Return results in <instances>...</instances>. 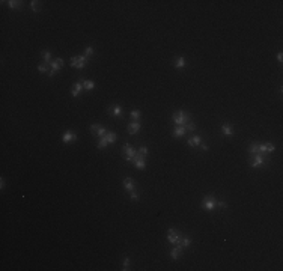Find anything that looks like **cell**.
Segmentation results:
<instances>
[{"mask_svg":"<svg viewBox=\"0 0 283 271\" xmlns=\"http://www.w3.org/2000/svg\"><path fill=\"white\" fill-rule=\"evenodd\" d=\"M130 197H131V200H139V193L136 190H133L131 194H130Z\"/></svg>","mask_w":283,"mask_h":271,"instance_id":"cell-36","label":"cell"},{"mask_svg":"<svg viewBox=\"0 0 283 271\" xmlns=\"http://www.w3.org/2000/svg\"><path fill=\"white\" fill-rule=\"evenodd\" d=\"M50 66H51V69L48 71V77H53L62 66H63V59L62 57H57V59H54V60H51L50 63H48Z\"/></svg>","mask_w":283,"mask_h":271,"instance_id":"cell-3","label":"cell"},{"mask_svg":"<svg viewBox=\"0 0 283 271\" xmlns=\"http://www.w3.org/2000/svg\"><path fill=\"white\" fill-rule=\"evenodd\" d=\"M140 128H142L140 122H139V120H133V122L128 125V133H130V134H136Z\"/></svg>","mask_w":283,"mask_h":271,"instance_id":"cell-13","label":"cell"},{"mask_svg":"<svg viewBox=\"0 0 283 271\" xmlns=\"http://www.w3.org/2000/svg\"><path fill=\"white\" fill-rule=\"evenodd\" d=\"M248 152H250V154H258V152H259V145H258V143H250Z\"/></svg>","mask_w":283,"mask_h":271,"instance_id":"cell-27","label":"cell"},{"mask_svg":"<svg viewBox=\"0 0 283 271\" xmlns=\"http://www.w3.org/2000/svg\"><path fill=\"white\" fill-rule=\"evenodd\" d=\"M81 89H83V83L81 81H77V83H74V86H72V90H71V95L76 98V97H79V93L81 92Z\"/></svg>","mask_w":283,"mask_h":271,"instance_id":"cell-15","label":"cell"},{"mask_svg":"<svg viewBox=\"0 0 283 271\" xmlns=\"http://www.w3.org/2000/svg\"><path fill=\"white\" fill-rule=\"evenodd\" d=\"M254 157H253V160H251V163H250V166L251 167H259V166H264L265 163H267V157H264V154H253Z\"/></svg>","mask_w":283,"mask_h":271,"instance_id":"cell-5","label":"cell"},{"mask_svg":"<svg viewBox=\"0 0 283 271\" xmlns=\"http://www.w3.org/2000/svg\"><path fill=\"white\" fill-rule=\"evenodd\" d=\"M130 116L133 117L134 120H139V119L142 117V113H140V110H137V109H134V110H131V112H130Z\"/></svg>","mask_w":283,"mask_h":271,"instance_id":"cell-25","label":"cell"},{"mask_svg":"<svg viewBox=\"0 0 283 271\" xmlns=\"http://www.w3.org/2000/svg\"><path fill=\"white\" fill-rule=\"evenodd\" d=\"M182 250H184V247H182V246H179V244H178L176 247H173V249H172V252H170L172 259H173V261H178V259L182 256Z\"/></svg>","mask_w":283,"mask_h":271,"instance_id":"cell-11","label":"cell"},{"mask_svg":"<svg viewBox=\"0 0 283 271\" xmlns=\"http://www.w3.org/2000/svg\"><path fill=\"white\" fill-rule=\"evenodd\" d=\"M202 208L205 211H212V209L215 208V199H212V197H205L203 202H202Z\"/></svg>","mask_w":283,"mask_h":271,"instance_id":"cell-8","label":"cell"},{"mask_svg":"<svg viewBox=\"0 0 283 271\" xmlns=\"http://www.w3.org/2000/svg\"><path fill=\"white\" fill-rule=\"evenodd\" d=\"M89 62V59L84 56V54H81V56H74L72 59H71V66L72 68H77V69H83L84 66H86V63Z\"/></svg>","mask_w":283,"mask_h":271,"instance_id":"cell-1","label":"cell"},{"mask_svg":"<svg viewBox=\"0 0 283 271\" xmlns=\"http://www.w3.org/2000/svg\"><path fill=\"white\" fill-rule=\"evenodd\" d=\"M109 112H112V115H113V116H118V117L122 116V107H121V106H113V107H110V109H109Z\"/></svg>","mask_w":283,"mask_h":271,"instance_id":"cell-18","label":"cell"},{"mask_svg":"<svg viewBox=\"0 0 283 271\" xmlns=\"http://www.w3.org/2000/svg\"><path fill=\"white\" fill-rule=\"evenodd\" d=\"M0 188H2V190L5 188V178H2V179H0Z\"/></svg>","mask_w":283,"mask_h":271,"instance_id":"cell-37","label":"cell"},{"mask_svg":"<svg viewBox=\"0 0 283 271\" xmlns=\"http://www.w3.org/2000/svg\"><path fill=\"white\" fill-rule=\"evenodd\" d=\"M122 151H123V154H125V160H126V161H133L134 157L137 155V152L133 149V146H131L130 143H125L123 148H122Z\"/></svg>","mask_w":283,"mask_h":271,"instance_id":"cell-6","label":"cell"},{"mask_svg":"<svg viewBox=\"0 0 283 271\" xmlns=\"http://www.w3.org/2000/svg\"><path fill=\"white\" fill-rule=\"evenodd\" d=\"M104 137H106V140L109 142V145H110V143H115V142H116V139H118L116 133H112V131H107V134H106Z\"/></svg>","mask_w":283,"mask_h":271,"instance_id":"cell-19","label":"cell"},{"mask_svg":"<svg viewBox=\"0 0 283 271\" xmlns=\"http://www.w3.org/2000/svg\"><path fill=\"white\" fill-rule=\"evenodd\" d=\"M199 146H200V148H202L203 151H208V145H205V143H200V145H199Z\"/></svg>","mask_w":283,"mask_h":271,"instance_id":"cell-39","label":"cell"},{"mask_svg":"<svg viewBox=\"0 0 283 271\" xmlns=\"http://www.w3.org/2000/svg\"><path fill=\"white\" fill-rule=\"evenodd\" d=\"M185 127L184 125H176L175 127V130H173V137H182L184 134H185Z\"/></svg>","mask_w":283,"mask_h":271,"instance_id":"cell-14","label":"cell"},{"mask_svg":"<svg viewBox=\"0 0 283 271\" xmlns=\"http://www.w3.org/2000/svg\"><path fill=\"white\" fill-rule=\"evenodd\" d=\"M92 54H93V47H86V48H84V56L89 59Z\"/></svg>","mask_w":283,"mask_h":271,"instance_id":"cell-31","label":"cell"},{"mask_svg":"<svg viewBox=\"0 0 283 271\" xmlns=\"http://www.w3.org/2000/svg\"><path fill=\"white\" fill-rule=\"evenodd\" d=\"M107 145H109V142L106 140V137H101L99 142H98V145H96V148H98V149H104Z\"/></svg>","mask_w":283,"mask_h":271,"instance_id":"cell-28","label":"cell"},{"mask_svg":"<svg viewBox=\"0 0 283 271\" xmlns=\"http://www.w3.org/2000/svg\"><path fill=\"white\" fill-rule=\"evenodd\" d=\"M93 87H95V81H92V80H84V81H83V89L92 90Z\"/></svg>","mask_w":283,"mask_h":271,"instance_id":"cell-23","label":"cell"},{"mask_svg":"<svg viewBox=\"0 0 283 271\" xmlns=\"http://www.w3.org/2000/svg\"><path fill=\"white\" fill-rule=\"evenodd\" d=\"M221 133H223L224 136H227V137H232V136H234V130H232V127H231L229 124H223Z\"/></svg>","mask_w":283,"mask_h":271,"instance_id":"cell-16","label":"cell"},{"mask_svg":"<svg viewBox=\"0 0 283 271\" xmlns=\"http://www.w3.org/2000/svg\"><path fill=\"white\" fill-rule=\"evenodd\" d=\"M130 262H131V261H130V258L126 256V258L123 259V268H122V270H123V271L130 270V268H128V267H130Z\"/></svg>","mask_w":283,"mask_h":271,"instance_id":"cell-33","label":"cell"},{"mask_svg":"<svg viewBox=\"0 0 283 271\" xmlns=\"http://www.w3.org/2000/svg\"><path fill=\"white\" fill-rule=\"evenodd\" d=\"M215 206L220 208V209H224V208L227 206V203H226L224 200H220V202H215Z\"/></svg>","mask_w":283,"mask_h":271,"instance_id":"cell-32","label":"cell"},{"mask_svg":"<svg viewBox=\"0 0 283 271\" xmlns=\"http://www.w3.org/2000/svg\"><path fill=\"white\" fill-rule=\"evenodd\" d=\"M41 2H36V0H33V2H30V8L35 11V12H39L41 11Z\"/></svg>","mask_w":283,"mask_h":271,"instance_id":"cell-29","label":"cell"},{"mask_svg":"<svg viewBox=\"0 0 283 271\" xmlns=\"http://www.w3.org/2000/svg\"><path fill=\"white\" fill-rule=\"evenodd\" d=\"M276 146L273 143H261L259 145V154H265V152H274Z\"/></svg>","mask_w":283,"mask_h":271,"instance_id":"cell-10","label":"cell"},{"mask_svg":"<svg viewBox=\"0 0 283 271\" xmlns=\"http://www.w3.org/2000/svg\"><path fill=\"white\" fill-rule=\"evenodd\" d=\"M38 71L42 73V74L48 73V65H47V63H39V65H38Z\"/></svg>","mask_w":283,"mask_h":271,"instance_id":"cell-30","label":"cell"},{"mask_svg":"<svg viewBox=\"0 0 283 271\" xmlns=\"http://www.w3.org/2000/svg\"><path fill=\"white\" fill-rule=\"evenodd\" d=\"M185 66V59L184 57H178L175 60V68H184Z\"/></svg>","mask_w":283,"mask_h":271,"instance_id":"cell-26","label":"cell"},{"mask_svg":"<svg viewBox=\"0 0 283 271\" xmlns=\"http://www.w3.org/2000/svg\"><path fill=\"white\" fill-rule=\"evenodd\" d=\"M90 131H92V133H95V136H98L99 139H101V137H104V136L107 134V130H106L104 127L98 125V124H93V125L90 127Z\"/></svg>","mask_w":283,"mask_h":271,"instance_id":"cell-7","label":"cell"},{"mask_svg":"<svg viewBox=\"0 0 283 271\" xmlns=\"http://www.w3.org/2000/svg\"><path fill=\"white\" fill-rule=\"evenodd\" d=\"M76 139H77V136H76V133H74V131H69V130H68V131H65V133H63V136H62V140H63L65 143H69V142H74Z\"/></svg>","mask_w":283,"mask_h":271,"instance_id":"cell-12","label":"cell"},{"mask_svg":"<svg viewBox=\"0 0 283 271\" xmlns=\"http://www.w3.org/2000/svg\"><path fill=\"white\" fill-rule=\"evenodd\" d=\"M123 187H125V190H128V191H133V190L136 188L134 181H133L131 178H125V179H123Z\"/></svg>","mask_w":283,"mask_h":271,"instance_id":"cell-17","label":"cell"},{"mask_svg":"<svg viewBox=\"0 0 283 271\" xmlns=\"http://www.w3.org/2000/svg\"><path fill=\"white\" fill-rule=\"evenodd\" d=\"M185 130H188V131H194L196 130V125L190 120V122H187V127H185Z\"/></svg>","mask_w":283,"mask_h":271,"instance_id":"cell-34","label":"cell"},{"mask_svg":"<svg viewBox=\"0 0 283 271\" xmlns=\"http://www.w3.org/2000/svg\"><path fill=\"white\" fill-rule=\"evenodd\" d=\"M41 56H42L44 63H50V62H51V53H50L48 50H44V51L41 53Z\"/></svg>","mask_w":283,"mask_h":271,"instance_id":"cell-22","label":"cell"},{"mask_svg":"<svg viewBox=\"0 0 283 271\" xmlns=\"http://www.w3.org/2000/svg\"><path fill=\"white\" fill-rule=\"evenodd\" d=\"M137 169H140V170H143L145 167H146V163H145V157H142L140 154H137L136 157H134V160L131 161Z\"/></svg>","mask_w":283,"mask_h":271,"instance_id":"cell-9","label":"cell"},{"mask_svg":"<svg viewBox=\"0 0 283 271\" xmlns=\"http://www.w3.org/2000/svg\"><path fill=\"white\" fill-rule=\"evenodd\" d=\"M6 3H8L9 9H18V8H21V6H23V3H21V2H18V0H9V2H6Z\"/></svg>","mask_w":283,"mask_h":271,"instance_id":"cell-21","label":"cell"},{"mask_svg":"<svg viewBox=\"0 0 283 271\" xmlns=\"http://www.w3.org/2000/svg\"><path fill=\"white\" fill-rule=\"evenodd\" d=\"M172 119H173V122H175L176 125H184V124L190 122V116H187V115H185L182 110L175 112V113L172 115Z\"/></svg>","mask_w":283,"mask_h":271,"instance_id":"cell-2","label":"cell"},{"mask_svg":"<svg viewBox=\"0 0 283 271\" xmlns=\"http://www.w3.org/2000/svg\"><path fill=\"white\" fill-rule=\"evenodd\" d=\"M277 60H279L280 63L283 62V54H282V53H279V54H277Z\"/></svg>","mask_w":283,"mask_h":271,"instance_id":"cell-38","label":"cell"},{"mask_svg":"<svg viewBox=\"0 0 283 271\" xmlns=\"http://www.w3.org/2000/svg\"><path fill=\"white\" fill-rule=\"evenodd\" d=\"M167 241H169L170 244H179V241H181V235H179V232H178L176 229L170 228L169 232H167Z\"/></svg>","mask_w":283,"mask_h":271,"instance_id":"cell-4","label":"cell"},{"mask_svg":"<svg viewBox=\"0 0 283 271\" xmlns=\"http://www.w3.org/2000/svg\"><path fill=\"white\" fill-rule=\"evenodd\" d=\"M191 244V238L190 236H181V241H179V246H182L184 249L188 247Z\"/></svg>","mask_w":283,"mask_h":271,"instance_id":"cell-24","label":"cell"},{"mask_svg":"<svg viewBox=\"0 0 283 271\" xmlns=\"http://www.w3.org/2000/svg\"><path fill=\"white\" fill-rule=\"evenodd\" d=\"M139 154L142 155V157H146V155H148V148H146V146H140Z\"/></svg>","mask_w":283,"mask_h":271,"instance_id":"cell-35","label":"cell"},{"mask_svg":"<svg viewBox=\"0 0 283 271\" xmlns=\"http://www.w3.org/2000/svg\"><path fill=\"white\" fill-rule=\"evenodd\" d=\"M202 143V139L199 136H193L190 140H188V146H199Z\"/></svg>","mask_w":283,"mask_h":271,"instance_id":"cell-20","label":"cell"}]
</instances>
